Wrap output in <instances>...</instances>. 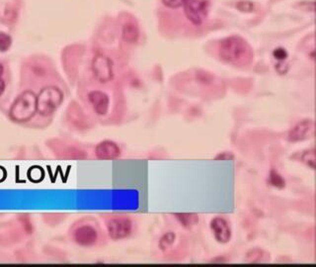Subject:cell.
<instances>
[{"label":"cell","mask_w":316,"mask_h":267,"mask_svg":"<svg viewBox=\"0 0 316 267\" xmlns=\"http://www.w3.org/2000/svg\"><path fill=\"white\" fill-rule=\"evenodd\" d=\"M95 156L102 160L117 159L122 155V150L117 143L111 140H105L100 142L95 147Z\"/></svg>","instance_id":"12"},{"label":"cell","mask_w":316,"mask_h":267,"mask_svg":"<svg viewBox=\"0 0 316 267\" xmlns=\"http://www.w3.org/2000/svg\"><path fill=\"white\" fill-rule=\"evenodd\" d=\"M300 160L304 164H306L308 167H310L311 169L314 170L316 165L315 150L314 149H310V150L304 151L300 155Z\"/></svg>","instance_id":"15"},{"label":"cell","mask_w":316,"mask_h":267,"mask_svg":"<svg viewBox=\"0 0 316 267\" xmlns=\"http://www.w3.org/2000/svg\"><path fill=\"white\" fill-rule=\"evenodd\" d=\"M269 182L272 186L278 189H283L286 187V180L276 169H271L269 174Z\"/></svg>","instance_id":"16"},{"label":"cell","mask_w":316,"mask_h":267,"mask_svg":"<svg viewBox=\"0 0 316 267\" xmlns=\"http://www.w3.org/2000/svg\"><path fill=\"white\" fill-rule=\"evenodd\" d=\"M63 101V93L58 86H46L37 95V113L42 118L51 117Z\"/></svg>","instance_id":"4"},{"label":"cell","mask_w":316,"mask_h":267,"mask_svg":"<svg viewBox=\"0 0 316 267\" xmlns=\"http://www.w3.org/2000/svg\"><path fill=\"white\" fill-rule=\"evenodd\" d=\"M105 226L107 234L113 241L127 239L133 231L132 221L128 217L121 215L108 217L105 220Z\"/></svg>","instance_id":"5"},{"label":"cell","mask_w":316,"mask_h":267,"mask_svg":"<svg viewBox=\"0 0 316 267\" xmlns=\"http://www.w3.org/2000/svg\"><path fill=\"white\" fill-rule=\"evenodd\" d=\"M212 236L214 240L221 245H225L231 242L232 237V228L228 220L222 217H214L210 223Z\"/></svg>","instance_id":"10"},{"label":"cell","mask_w":316,"mask_h":267,"mask_svg":"<svg viewBox=\"0 0 316 267\" xmlns=\"http://www.w3.org/2000/svg\"><path fill=\"white\" fill-rule=\"evenodd\" d=\"M12 44V39L9 35L0 32V53L8 51Z\"/></svg>","instance_id":"19"},{"label":"cell","mask_w":316,"mask_h":267,"mask_svg":"<svg viewBox=\"0 0 316 267\" xmlns=\"http://www.w3.org/2000/svg\"><path fill=\"white\" fill-rule=\"evenodd\" d=\"M183 6L187 19L196 26L202 25L209 13V2L207 0H186Z\"/></svg>","instance_id":"8"},{"label":"cell","mask_w":316,"mask_h":267,"mask_svg":"<svg viewBox=\"0 0 316 267\" xmlns=\"http://www.w3.org/2000/svg\"><path fill=\"white\" fill-rule=\"evenodd\" d=\"M186 0H162L163 4L169 8H178L183 6Z\"/></svg>","instance_id":"21"},{"label":"cell","mask_w":316,"mask_h":267,"mask_svg":"<svg viewBox=\"0 0 316 267\" xmlns=\"http://www.w3.org/2000/svg\"><path fill=\"white\" fill-rule=\"evenodd\" d=\"M218 54L221 60L235 65L246 63L252 56L250 47L245 40L237 36L223 39L219 43Z\"/></svg>","instance_id":"1"},{"label":"cell","mask_w":316,"mask_h":267,"mask_svg":"<svg viewBox=\"0 0 316 267\" xmlns=\"http://www.w3.org/2000/svg\"><path fill=\"white\" fill-rule=\"evenodd\" d=\"M71 241L80 247H93L99 243L100 234L98 228L90 221L81 219L74 223L69 229Z\"/></svg>","instance_id":"3"},{"label":"cell","mask_w":316,"mask_h":267,"mask_svg":"<svg viewBox=\"0 0 316 267\" xmlns=\"http://www.w3.org/2000/svg\"><path fill=\"white\" fill-rule=\"evenodd\" d=\"M315 135V123L312 119H304L289 131L288 141L291 143H297L310 140Z\"/></svg>","instance_id":"9"},{"label":"cell","mask_w":316,"mask_h":267,"mask_svg":"<svg viewBox=\"0 0 316 267\" xmlns=\"http://www.w3.org/2000/svg\"><path fill=\"white\" fill-rule=\"evenodd\" d=\"M234 155L231 152H222L219 153L217 156L214 157L215 160H233L234 159Z\"/></svg>","instance_id":"22"},{"label":"cell","mask_w":316,"mask_h":267,"mask_svg":"<svg viewBox=\"0 0 316 267\" xmlns=\"http://www.w3.org/2000/svg\"><path fill=\"white\" fill-rule=\"evenodd\" d=\"M91 69L94 77L101 83L109 82L114 78L113 62L105 55L99 54L93 58Z\"/></svg>","instance_id":"7"},{"label":"cell","mask_w":316,"mask_h":267,"mask_svg":"<svg viewBox=\"0 0 316 267\" xmlns=\"http://www.w3.org/2000/svg\"><path fill=\"white\" fill-rule=\"evenodd\" d=\"M51 152L58 158L62 159H86L87 154L84 150L75 145H71L60 139H53L47 143Z\"/></svg>","instance_id":"6"},{"label":"cell","mask_w":316,"mask_h":267,"mask_svg":"<svg viewBox=\"0 0 316 267\" xmlns=\"http://www.w3.org/2000/svg\"><path fill=\"white\" fill-rule=\"evenodd\" d=\"M122 37H123V40L128 44L136 43L140 38V30L138 26L133 23L125 24L123 27Z\"/></svg>","instance_id":"13"},{"label":"cell","mask_w":316,"mask_h":267,"mask_svg":"<svg viewBox=\"0 0 316 267\" xmlns=\"http://www.w3.org/2000/svg\"><path fill=\"white\" fill-rule=\"evenodd\" d=\"M235 7L237 10L244 12V13H251L253 11H255V4L253 3L252 1H249V0L238 1L236 3Z\"/></svg>","instance_id":"18"},{"label":"cell","mask_w":316,"mask_h":267,"mask_svg":"<svg viewBox=\"0 0 316 267\" xmlns=\"http://www.w3.org/2000/svg\"><path fill=\"white\" fill-rule=\"evenodd\" d=\"M88 102L91 105L93 112L99 116L104 117L110 109V97L104 91L92 90L88 93Z\"/></svg>","instance_id":"11"},{"label":"cell","mask_w":316,"mask_h":267,"mask_svg":"<svg viewBox=\"0 0 316 267\" xmlns=\"http://www.w3.org/2000/svg\"><path fill=\"white\" fill-rule=\"evenodd\" d=\"M3 74H4V67H3V65L0 63V77H2Z\"/></svg>","instance_id":"24"},{"label":"cell","mask_w":316,"mask_h":267,"mask_svg":"<svg viewBox=\"0 0 316 267\" xmlns=\"http://www.w3.org/2000/svg\"><path fill=\"white\" fill-rule=\"evenodd\" d=\"M273 57L277 61H280V62H283V61H286L289 57V54H288V51L284 48H277L273 51Z\"/></svg>","instance_id":"20"},{"label":"cell","mask_w":316,"mask_h":267,"mask_svg":"<svg viewBox=\"0 0 316 267\" xmlns=\"http://www.w3.org/2000/svg\"><path fill=\"white\" fill-rule=\"evenodd\" d=\"M176 239V235L173 233H167L162 236V238L159 241V247L160 249L165 252L171 245H173L174 241Z\"/></svg>","instance_id":"17"},{"label":"cell","mask_w":316,"mask_h":267,"mask_svg":"<svg viewBox=\"0 0 316 267\" xmlns=\"http://www.w3.org/2000/svg\"><path fill=\"white\" fill-rule=\"evenodd\" d=\"M37 114V95L26 90L17 97L10 108L9 116L12 121L18 124H24L33 119Z\"/></svg>","instance_id":"2"},{"label":"cell","mask_w":316,"mask_h":267,"mask_svg":"<svg viewBox=\"0 0 316 267\" xmlns=\"http://www.w3.org/2000/svg\"><path fill=\"white\" fill-rule=\"evenodd\" d=\"M174 217L182 227L186 229H190L199 223V216L197 214H175Z\"/></svg>","instance_id":"14"},{"label":"cell","mask_w":316,"mask_h":267,"mask_svg":"<svg viewBox=\"0 0 316 267\" xmlns=\"http://www.w3.org/2000/svg\"><path fill=\"white\" fill-rule=\"evenodd\" d=\"M5 87H6L5 81L2 79V77H0V96L4 93V91H5Z\"/></svg>","instance_id":"23"}]
</instances>
